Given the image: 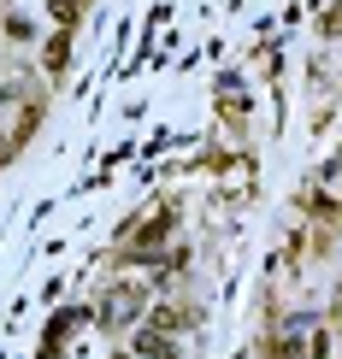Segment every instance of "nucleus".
<instances>
[{
    "label": "nucleus",
    "mask_w": 342,
    "mask_h": 359,
    "mask_svg": "<svg viewBox=\"0 0 342 359\" xmlns=\"http://www.w3.org/2000/svg\"><path fill=\"white\" fill-rule=\"evenodd\" d=\"M136 312H142V289H136V283H124V289L112 294V306H107V324H130Z\"/></svg>",
    "instance_id": "f257e3e1"
},
{
    "label": "nucleus",
    "mask_w": 342,
    "mask_h": 359,
    "mask_svg": "<svg viewBox=\"0 0 342 359\" xmlns=\"http://www.w3.org/2000/svg\"><path fill=\"white\" fill-rule=\"evenodd\" d=\"M136 353H147V359H166V336H142V341H136Z\"/></svg>",
    "instance_id": "f03ea898"
},
{
    "label": "nucleus",
    "mask_w": 342,
    "mask_h": 359,
    "mask_svg": "<svg viewBox=\"0 0 342 359\" xmlns=\"http://www.w3.org/2000/svg\"><path fill=\"white\" fill-rule=\"evenodd\" d=\"M59 65H65V36L48 41V71H59Z\"/></svg>",
    "instance_id": "7ed1b4c3"
},
{
    "label": "nucleus",
    "mask_w": 342,
    "mask_h": 359,
    "mask_svg": "<svg viewBox=\"0 0 342 359\" xmlns=\"http://www.w3.org/2000/svg\"><path fill=\"white\" fill-rule=\"evenodd\" d=\"M331 29H342V6H336V18H331Z\"/></svg>",
    "instance_id": "20e7f679"
},
{
    "label": "nucleus",
    "mask_w": 342,
    "mask_h": 359,
    "mask_svg": "<svg viewBox=\"0 0 342 359\" xmlns=\"http://www.w3.org/2000/svg\"><path fill=\"white\" fill-rule=\"evenodd\" d=\"M0 159H6V136H0Z\"/></svg>",
    "instance_id": "39448f33"
}]
</instances>
